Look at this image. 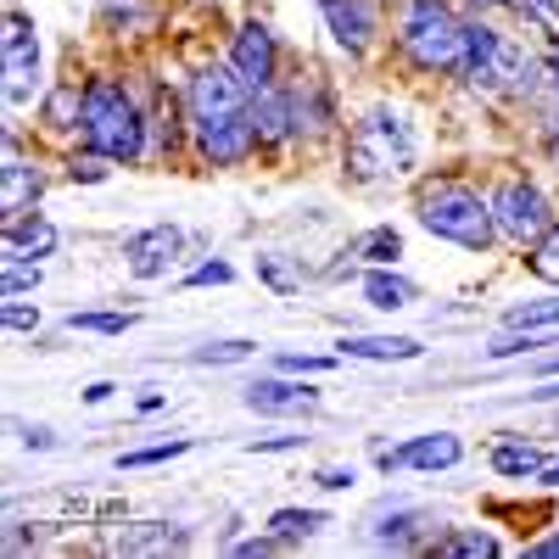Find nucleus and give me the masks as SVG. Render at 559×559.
<instances>
[{
  "label": "nucleus",
  "instance_id": "obj_13",
  "mask_svg": "<svg viewBox=\"0 0 559 559\" xmlns=\"http://www.w3.org/2000/svg\"><path fill=\"white\" fill-rule=\"evenodd\" d=\"M0 179H7V191H0V213H7V224L23 218V213H34V202H39V191H45V179H39L34 163L17 157V134H7V168H0Z\"/></svg>",
  "mask_w": 559,
  "mask_h": 559
},
{
  "label": "nucleus",
  "instance_id": "obj_19",
  "mask_svg": "<svg viewBox=\"0 0 559 559\" xmlns=\"http://www.w3.org/2000/svg\"><path fill=\"white\" fill-rule=\"evenodd\" d=\"M414 336H347L342 342V358H376V364H403V358H419Z\"/></svg>",
  "mask_w": 559,
  "mask_h": 559
},
{
  "label": "nucleus",
  "instance_id": "obj_32",
  "mask_svg": "<svg viewBox=\"0 0 559 559\" xmlns=\"http://www.w3.org/2000/svg\"><path fill=\"white\" fill-rule=\"evenodd\" d=\"M107 163H112V157H102V152H84V157L73 152V157H68V174L84 179V185H96V179H107Z\"/></svg>",
  "mask_w": 559,
  "mask_h": 559
},
{
  "label": "nucleus",
  "instance_id": "obj_3",
  "mask_svg": "<svg viewBox=\"0 0 559 559\" xmlns=\"http://www.w3.org/2000/svg\"><path fill=\"white\" fill-rule=\"evenodd\" d=\"M459 73L471 90H487V96H532L543 84V62L526 51V45L503 39L487 23H464V57Z\"/></svg>",
  "mask_w": 559,
  "mask_h": 559
},
{
  "label": "nucleus",
  "instance_id": "obj_41",
  "mask_svg": "<svg viewBox=\"0 0 559 559\" xmlns=\"http://www.w3.org/2000/svg\"><path fill=\"white\" fill-rule=\"evenodd\" d=\"M532 559H559V537H543V543H532Z\"/></svg>",
  "mask_w": 559,
  "mask_h": 559
},
{
  "label": "nucleus",
  "instance_id": "obj_18",
  "mask_svg": "<svg viewBox=\"0 0 559 559\" xmlns=\"http://www.w3.org/2000/svg\"><path fill=\"white\" fill-rule=\"evenodd\" d=\"M185 543H191V537L168 532L163 521H134V526H123V532L112 537L118 554H168V548H185Z\"/></svg>",
  "mask_w": 559,
  "mask_h": 559
},
{
  "label": "nucleus",
  "instance_id": "obj_2",
  "mask_svg": "<svg viewBox=\"0 0 559 559\" xmlns=\"http://www.w3.org/2000/svg\"><path fill=\"white\" fill-rule=\"evenodd\" d=\"M79 134L90 152H102L112 163H140L146 157V112L118 79H90L84 84V112Z\"/></svg>",
  "mask_w": 559,
  "mask_h": 559
},
{
  "label": "nucleus",
  "instance_id": "obj_47",
  "mask_svg": "<svg viewBox=\"0 0 559 559\" xmlns=\"http://www.w3.org/2000/svg\"><path fill=\"white\" fill-rule=\"evenodd\" d=\"M543 376H559V358H548V364H543Z\"/></svg>",
  "mask_w": 559,
  "mask_h": 559
},
{
  "label": "nucleus",
  "instance_id": "obj_43",
  "mask_svg": "<svg viewBox=\"0 0 559 559\" xmlns=\"http://www.w3.org/2000/svg\"><path fill=\"white\" fill-rule=\"evenodd\" d=\"M543 79H548V84H554V90H559V45H554V57H548V62H543Z\"/></svg>",
  "mask_w": 559,
  "mask_h": 559
},
{
  "label": "nucleus",
  "instance_id": "obj_44",
  "mask_svg": "<svg viewBox=\"0 0 559 559\" xmlns=\"http://www.w3.org/2000/svg\"><path fill=\"white\" fill-rule=\"evenodd\" d=\"M107 397H112V386H107V381H96V386L84 392V403H107Z\"/></svg>",
  "mask_w": 559,
  "mask_h": 559
},
{
  "label": "nucleus",
  "instance_id": "obj_12",
  "mask_svg": "<svg viewBox=\"0 0 559 559\" xmlns=\"http://www.w3.org/2000/svg\"><path fill=\"white\" fill-rule=\"evenodd\" d=\"M459 459H464V442L453 431H431V437H414L408 448L381 453L376 464H381V471H403V464H414V471H453Z\"/></svg>",
  "mask_w": 559,
  "mask_h": 559
},
{
  "label": "nucleus",
  "instance_id": "obj_20",
  "mask_svg": "<svg viewBox=\"0 0 559 559\" xmlns=\"http://www.w3.org/2000/svg\"><path fill=\"white\" fill-rule=\"evenodd\" d=\"M364 297L376 302V308H386V313H392V308H408V302H414L419 292H414V280H403V274L369 269V274H364Z\"/></svg>",
  "mask_w": 559,
  "mask_h": 559
},
{
  "label": "nucleus",
  "instance_id": "obj_46",
  "mask_svg": "<svg viewBox=\"0 0 559 559\" xmlns=\"http://www.w3.org/2000/svg\"><path fill=\"white\" fill-rule=\"evenodd\" d=\"M543 487H559V464H548V471H543Z\"/></svg>",
  "mask_w": 559,
  "mask_h": 559
},
{
  "label": "nucleus",
  "instance_id": "obj_29",
  "mask_svg": "<svg viewBox=\"0 0 559 559\" xmlns=\"http://www.w3.org/2000/svg\"><path fill=\"white\" fill-rule=\"evenodd\" d=\"M537 347H554V336H537V331H509V336H498V342L487 347V358L498 364V358H521V353H537Z\"/></svg>",
  "mask_w": 559,
  "mask_h": 559
},
{
  "label": "nucleus",
  "instance_id": "obj_11",
  "mask_svg": "<svg viewBox=\"0 0 559 559\" xmlns=\"http://www.w3.org/2000/svg\"><path fill=\"white\" fill-rule=\"evenodd\" d=\"M319 12H324V28H331V39L347 57L369 51V39H376V12H369V0H319Z\"/></svg>",
  "mask_w": 559,
  "mask_h": 559
},
{
  "label": "nucleus",
  "instance_id": "obj_38",
  "mask_svg": "<svg viewBox=\"0 0 559 559\" xmlns=\"http://www.w3.org/2000/svg\"><path fill=\"white\" fill-rule=\"evenodd\" d=\"M319 487H331V492H342V487H353V471H319Z\"/></svg>",
  "mask_w": 559,
  "mask_h": 559
},
{
  "label": "nucleus",
  "instance_id": "obj_21",
  "mask_svg": "<svg viewBox=\"0 0 559 559\" xmlns=\"http://www.w3.org/2000/svg\"><path fill=\"white\" fill-rule=\"evenodd\" d=\"M319 526H331V515H324V509H274V515H269V532H274L280 543H302V537H313Z\"/></svg>",
  "mask_w": 559,
  "mask_h": 559
},
{
  "label": "nucleus",
  "instance_id": "obj_14",
  "mask_svg": "<svg viewBox=\"0 0 559 559\" xmlns=\"http://www.w3.org/2000/svg\"><path fill=\"white\" fill-rule=\"evenodd\" d=\"M292 96V123H297V140H319V134H331L336 129V107H331V90H324L319 79H302L297 90H286Z\"/></svg>",
  "mask_w": 559,
  "mask_h": 559
},
{
  "label": "nucleus",
  "instance_id": "obj_40",
  "mask_svg": "<svg viewBox=\"0 0 559 559\" xmlns=\"http://www.w3.org/2000/svg\"><path fill=\"white\" fill-rule=\"evenodd\" d=\"M543 140H548V152L559 157V107L548 112V123H543Z\"/></svg>",
  "mask_w": 559,
  "mask_h": 559
},
{
  "label": "nucleus",
  "instance_id": "obj_39",
  "mask_svg": "<svg viewBox=\"0 0 559 559\" xmlns=\"http://www.w3.org/2000/svg\"><path fill=\"white\" fill-rule=\"evenodd\" d=\"M302 437H263V442H252V453H280V448H297Z\"/></svg>",
  "mask_w": 559,
  "mask_h": 559
},
{
  "label": "nucleus",
  "instance_id": "obj_26",
  "mask_svg": "<svg viewBox=\"0 0 559 559\" xmlns=\"http://www.w3.org/2000/svg\"><path fill=\"white\" fill-rule=\"evenodd\" d=\"M185 448V437H174V442H157V448H129V453H118V471H152V464H168V459H179Z\"/></svg>",
  "mask_w": 559,
  "mask_h": 559
},
{
  "label": "nucleus",
  "instance_id": "obj_17",
  "mask_svg": "<svg viewBox=\"0 0 559 559\" xmlns=\"http://www.w3.org/2000/svg\"><path fill=\"white\" fill-rule=\"evenodd\" d=\"M57 252V224H45L39 213L12 218L7 224V263H34V258H51Z\"/></svg>",
  "mask_w": 559,
  "mask_h": 559
},
{
  "label": "nucleus",
  "instance_id": "obj_34",
  "mask_svg": "<svg viewBox=\"0 0 559 559\" xmlns=\"http://www.w3.org/2000/svg\"><path fill=\"white\" fill-rule=\"evenodd\" d=\"M252 353V342H218V347H197L191 358L197 364H236V358H247Z\"/></svg>",
  "mask_w": 559,
  "mask_h": 559
},
{
  "label": "nucleus",
  "instance_id": "obj_33",
  "mask_svg": "<svg viewBox=\"0 0 559 559\" xmlns=\"http://www.w3.org/2000/svg\"><path fill=\"white\" fill-rule=\"evenodd\" d=\"M39 286V269H23V263H7V280H0V297H23Z\"/></svg>",
  "mask_w": 559,
  "mask_h": 559
},
{
  "label": "nucleus",
  "instance_id": "obj_8",
  "mask_svg": "<svg viewBox=\"0 0 559 559\" xmlns=\"http://www.w3.org/2000/svg\"><path fill=\"white\" fill-rule=\"evenodd\" d=\"M39 90V34L23 7H7V107H23Z\"/></svg>",
  "mask_w": 559,
  "mask_h": 559
},
{
  "label": "nucleus",
  "instance_id": "obj_45",
  "mask_svg": "<svg viewBox=\"0 0 559 559\" xmlns=\"http://www.w3.org/2000/svg\"><path fill=\"white\" fill-rule=\"evenodd\" d=\"M476 12H498V7H515V0H471Z\"/></svg>",
  "mask_w": 559,
  "mask_h": 559
},
{
  "label": "nucleus",
  "instance_id": "obj_35",
  "mask_svg": "<svg viewBox=\"0 0 559 559\" xmlns=\"http://www.w3.org/2000/svg\"><path fill=\"white\" fill-rule=\"evenodd\" d=\"M229 280H236V269H229V263H202V269L185 274V286H229Z\"/></svg>",
  "mask_w": 559,
  "mask_h": 559
},
{
  "label": "nucleus",
  "instance_id": "obj_10",
  "mask_svg": "<svg viewBox=\"0 0 559 559\" xmlns=\"http://www.w3.org/2000/svg\"><path fill=\"white\" fill-rule=\"evenodd\" d=\"M179 247H185V236H179L174 224L140 229V236H129V247H123L129 274H134V280H157V274H168V263L179 258Z\"/></svg>",
  "mask_w": 559,
  "mask_h": 559
},
{
  "label": "nucleus",
  "instance_id": "obj_25",
  "mask_svg": "<svg viewBox=\"0 0 559 559\" xmlns=\"http://www.w3.org/2000/svg\"><path fill=\"white\" fill-rule=\"evenodd\" d=\"M431 554H471V559H492V554H498V543H492L487 532H442V537L431 543Z\"/></svg>",
  "mask_w": 559,
  "mask_h": 559
},
{
  "label": "nucleus",
  "instance_id": "obj_30",
  "mask_svg": "<svg viewBox=\"0 0 559 559\" xmlns=\"http://www.w3.org/2000/svg\"><path fill=\"white\" fill-rule=\"evenodd\" d=\"M68 324L73 331H90V336H123L134 324V313H73Z\"/></svg>",
  "mask_w": 559,
  "mask_h": 559
},
{
  "label": "nucleus",
  "instance_id": "obj_5",
  "mask_svg": "<svg viewBox=\"0 0 559 559\" xmlns=\"http://www.w3.org/2000/svg\"><path fill=\"white\" fill-rule=\"evenodd\" d=\"M397 45L414 68L442 73V68H459L464 57V23L453 17L448 0H408L397 17Z\"/></svg>",
  "mask_w": 559,
  "mask_h": 559
},
{
  "label": "nucleus",
  "instance_id": "obj_42",
  "mask_svg": "<svg viewBox=\"0 0 559 559\" xmlns=\"http://www.w3.org/2000/svg\"><path fill=\"white\" fill-rule=\"evenodd\" d=\"M23 442H28V448H51L57 437H51V431H45V426H28V437H23Z\"/></svg>",
  "mask_w": 559,
  "mask_h": 559
},
{
  "label": "nucleus",
  "instance_id": "obj_37",
  "mask_svg": "<svg viewBox=\"0 0 559 559\" xmlns=\"http://www.w3.org/2000/svg\"><path fill=\"white\" fill-rule=\"evenodd\" d=\"M0 319H7V331H34V324H39V308H23V302H12V297H7Z\"/></svg>",
  "mask_w": 559,
  "mask_h": 559
},
{
  "label": "nucleus",
  "instance_id": "obj_1",
  "mask_svg": "<svg viewBox=\"0 0 559 559\" xmlns=\"http://www.w3.org/2000/svg\"><path fill=\"white\" fill-rule=\"evenodd\" d=\"M185 118H191L197 152L213 168H236L258 152V129H252V90L229 62L197 68V79L185 84Z\"/></svg>",
  "mask_w": 559,
  "mask_h": 559
},
{
  "label": "nucleus",
  "instance_id": "obj_7",
  "mask_svg": "<svg viewBox=\"0 0 559 559\" xmlns=\"http://www.w3.org/2000/svg\"><path fill=\"white\" fill-rule=\"evenodd\" d=\"M492 224H498V236H509L515 247H537L559 218H554V207H548V197L537 191V185L509 179V185L492 191Z\"/></svg>",
  "mask_w": 559,
  "mask_h": 559
},
{
  "label": "nucleus",
  "instance_id": "obj_9",
  "mask_svg": "<svg viewBox=\"0 0 559 559\" xmlns=\"http://www.w3.org/2000/svg\"><path fill=\"white\" fill-rule=\"evenodd\" d=\"M229 68L241 73V84L252 90H269L274 84V73H280V45H274V34H269V23H241L236 28V45H229Z\"/></svg>",
  "mask_w": 559,
  "mask_h": 559
},
{
  "label": "nucleus",
  "instance_id": "obj_31",
  "mask_svg": "<svg viewBox=\"0 0 559 559\" xmlns=\"http://www.w3.org/2000/svg\"><path fill=\"white\" fill-rule=\"evenodd\" d=\"M532 252H537V258H532V269H537L543 280H559V224L548 229V236H543Z\"/></svg>",
  "mask_w": 559,
  "mask_h": 559
},
{
  "label": "nucleus",
  "instance_id": "obj_24",
  "mask_svg": "<svg viewBox=\"0 0 559 559\" xmlns=\"http://www.w3.org/2000/svg\"><path fill=\"white\" fill-rule=\"evenodd\" d=\"M503 324H509V331H554V324H559V297L509 308V313H503Z\"/></svg>",
  "mask_w": 559,
  "mask_h": 559
},
{
  "label": "nucleus",
  "instance_id": "obj_4",
  "mask_svg": "<svg viewBox=\"0 0 559 559\" xmlns=\"http://www.w3.org/2000/svg\"><path fill=\"white\" fill-rule=\"evenodd\" d=\"M419 224L431 229L437 241H453L464 252H487L498 224H492V202H481V191L471 185H431V191H419Z\"/></svg>",
  "mask_w": 559,
  "mask_h": 559
},
{
  "label": "nucleus",
  "instance_id": "obj_22",
  "mask_svg": "<svg viewBox=\"0 0 559 559\" xmlns=\"http://www.w3.org/2000/svg\"><path fill=\"white\" fill-rule=\"evenodd\" d=\"M79 112H84V90H79V84H57L51 96L39 102L45 129H73V123H79Z\"/></svg>",
  "mask_w": 559,
  "mask_h": 559
},
{
  "label": "nucleus",
  "instance_id": "obj_15",
  "mask_svg": "<svg viewBox=\"0 0 559 559\" xmlns=\"http://www.w3.org/2000/svg\"><path fill=\"white\" fill-rule=\"evenodd\" d=\"M252 129H258V146H286V140L297 134L292 96L280 84H269V90H258V96H252Z\"/></svg>",
  "mask_w": 559,
  "mask_h": 559
},
{
  "label": "nucleus",
  "instance_id": "obj_28",
  "mask_svg": "<svg viewBox=\"0 0 559 559\" xmlns=\"http://www.w3.org/2000/svg\"><path fill=\"white\" fill-rule=\"evenodd\" d=\"M426 521H431V515H419V509H403V515H392L376 537H381V543H392V548H408L419 532H426Z\"/></svg>",
  "mask_w": 559,
  "mask_h": 559
},
{
  "label": "nucleus",
  "instance_id": "obj_6",
  "mask_svg": "<svg viewBox=\"0 0 559 559\" xmlns=\"http://www.w3.org/2000/svg\"><path fill=\"white\" fill-rule=\"evenodd\" d=\"M414 157H419L414 129H408L397 112H386V107L369 112V118H358L353 134H347V168H353V179H392V174H408Z\"/></svg>",
  "mask_w": 559,
  "mask_h": 559
},
{
  "label": "nucleus",
  "instance_id": "obj_23",
  "mask_svg": "<svg viewBox=\"0 0 559 559\" xmlns=\"http://www.w3.org/2000/svg\"><path fill=\"white\" fill-rule=\"evenodd\" d=\"M492 471H498V476H543L548 464H543V453L526 448V442H503V448H492Z\"/></svg>",
  "mask_w": 559,
  "mask_h": 559
},
{
  "label": "nucleus",
  "instance_id": "obj_27",
  "mask_svg": "<svg viewBox=\"0 0 559 559\" xmlns=\"http://www.w3.org/2000/svg\"><path fill=\"white\" fill-rule=\"evenodd\" d=\"M358 258H369V263H397V258H403V236H397L392 224L369 229V236L358 241Z\"/></svg>",
  "mask_w": 559,
  "mask_h": 559
},
{
  "label": "nucleus",
  "instance_id": "obj_16",
  "mask_svg": "<svg viewBox=\"0 0 559 559\" xmlns=\"http://www.w3.org/2000/svg\"><path fill=\"white\" fill-rule=\"evenodd\" d=\"M241 403L258 408V414H308L319 403V392L302 386V381H252L241 392Z\"/></svg>",
  "mask_w": 559,
  "mask_h": 559
},
{
  "label": "nucleus",
  "instance_id": "obj_36",
  "mask_svg": "<svg viewBox=\"0 0 559 559\" xmlns=\"http://www.w3.org/2000/svg\"><path fill=\"white\" fill-rule=\"evenodd\" d=\"M331 364H336V358H302V353H286V358H280V369H286V376H324Z\"/></svg>",
  "mask_w": 559,
  "mask_h": 559
}]
</instances>
